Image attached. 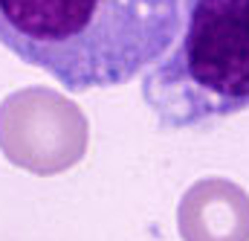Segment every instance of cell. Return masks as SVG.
<instances>
[{"mask_svg":"<svg viewBox=\"0 0 249 241\" xmlns=\"http://www.w3.org/2000/svg\"><path fill=\"white\" fill-rule=\"evenodd\" d=\"M180 0H0V44L64 90L119 87L180 35Z\"/></svg>","mask_w":249,"mask_h":241,"instance_id":"6da1fadb","label":"cell"},{"mask_svg":"<svg viewBox=\"0 0 249 241\" xmlns=\"http://www.w3.org/2000/svg\"><path fill=\"white\" fill-rule=\"evenodd\" d=\"M174 47L142 73V99L165 131L212 128L249 111V0H180Z\"/></svg>","mask_w":249,"mask_h":241,"instance_id":"7a4b0ae2","label":"cell"}]
</instances>
